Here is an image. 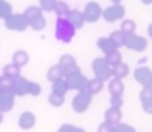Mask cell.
I'll return each mask as SVG.
<instances>
[{
	"mask_svg": "<svg viewBox=\"0 0 152 132\" xmlns=\"http://www.w3.org/2000/svg\"><path fill=\"white\" fill-rule=\"evenodd\" d=\"M76 28L75 26L68 20V18H58L55 24V37L56 40L68 44L72 42V39L75 37Z\"/></svg>",
	"mask_w": 152,
	"mask_h": 132,
	"instance_id": "6da1fadb",
	"label": "cell"
},
{
	"mask_svg": "<svg viewBox=\"0 0 152 132\" xmlns=\"http://www.w3.org/2000/svg\"><path fill=\"white\" fill-rule=\"evenodd\" d=\"M92 71L95 74V77L103 82H108L112 77V67L107 63L104 58H96L92 61Z\"/></svg>",
	"mask_w": 152,
	"mask_h": 132,
	"instance_id": "7a4b0ae2",
	"label": "cell"
},
{
	"mask_svg": "<svg viewBox=\"0 0 152 132\" xmlns=\"http://www.w3.org/2000/svg\"><path fill=\"white\" fill-rule=\"evenodd\" d=\"M4 26L10 31L23 32L29 27V21L24 16V13H12L4 20Z\"/></svg>",
	"mask_w": 152,
	"mask_h": 132,
	"instance_id": "3957f363",
	"label": "cell"
},
{
	"mask_svg": "<svg viewBox=\"0 0 152 132\" xmlns=\"http://www.w3.org/2000/svg\"><path fill=\"white\" fill-rule=\"evenodd\" d=\"M126 16V7L121 3H112L105 9H103V19L107 23H115V21L123 20Z\"/></svg>",
	"mask_w": 152,
	"mask_h": 132,
	"instance_id": "277c9868",
	"label": "cell"
},
{
	"mask_svg": "<svg viewBox=\"0 0 152 132\" xmlns=\"http://www.w3.org/2000/svg\"><path fill=\"white\" fill-rule=\"evenodd\" d=\"M92 93H89L88 91H80L75 95V98L72 99V109L76 114H84L87 109L89 108L92 103Z\"/></svg>",
	"mask_w": 152,
	"mask_h": 132,
	"instance_id": "5b68a950",
	"label": "cell"
},
{
	"mask_svg": "<svg viewBox=\"0 0 152 132\" xmlns=\"http://www.w3.org/2000/svg\"><path fill=\"white\" fill-rule=\"evenodd\" d=\"M83 15L86 19V23H96L100 18H103V8L99 3L88 1L84 7Z\"/></svg>",
	"mask_w": 152,
	"mask_h": 132,
	"instance_id": "8992f818",
	"label": "cell"
},
{
	"mask_svg": "<svg viewBox=\"0 0 152 132\" xmlns=\"http://www.w3.org/2000/svg\"><path fill=\"white\" fill-rule=\"evenodd\" d=\"M124 47L129 51H135V52H143L147 50L148 47V42L144 36L140 35L132 34V35H127L126 39V45Z\"/></svg>",
	"mask_w": 152,
	"mask_h": 132,
	"instance_id": "52a82bcc",
	"label": "cell"
},
{
	"mask_svg": "<svg viewBox=\"0 0 152 132\" xmlns=\"http://www.w3.org/2000/svg\"><path fill=\"white\" fill-rule=\"evenodd\" d=\"M58 64L63 68L64 76H69V75L76 74V72H81L80 68H79V66H77L76 59L72 55H69V53H66V55L60 56Z\"/></svg>",
	"mask_w": 152,
	"mask_h": 132,
	"instance_id": "ba28073f",
	"label": "cell"
},
{
	"mask_svg": "<svg viewBox=\"0 0 152 132\" xmlns=\"http://www.w3.org/2000/svg\"><path fill=\"white\" fill-rule=\"evenodd\" d=\"M134 79L142 85L143 88L152 90V69L148 67H137L134 71Z\"/></svg>",
	"mask_w": 152,
	"mask_h": 132,
	"instance_id": "9c48e42d",
	"label": "cell"
},
{
	"mask_svg": "<svg viewBox=\"0 0 152 132\" xmlns=\"http://www.w3.org/2000/svg\"><path fill=\"white\" fill-rule=\"evenodd\" d=\"M66 80H67V84H68L69 90L77 91V92L87 90L88 79L81 72H76V74H72L69 76H66Z\"/></svg>",
	"mask_w": 152,
	"mask_h": 132,
	"instance_id": "30bf717a",
	"label": "cell"
},
{
	"mask_svg": "<svg viewBox=\"0 0 152 132\" xmlns=\"http://www.w3.org/2000/svg\"><path fill=\"white\" fill-rule=\"evenodd\" d=\"M15 92L13 90H0V112H10L15 106Z\"/></svg>",
	"mask_w": 152,
	"mask_h": 132,
	"instance_id": "8fae6325",
	"label": "cell"
},
{
	"mask_svg": "<svg viewBox=\"0 0 152 132\" xmlns=\"http://www.w3.org/2000/svg\"><path fill=\"white\" fill-rule=\"evenodd\" d=\"M139 100L143 111L148 115H152V90L151 88H142L139 93Z\"/></svg>",
	"mask_w": 152,
	"mask_h": 132,
	"instance_id": "7c38bea8",
	"label": "cell"
},
{
	"mask_svg": "<svg viewBox=\"0 0 152 132\" xmlns=\"http://www.w3.org/2000/svg\"><path fill=\"white\" fill-rule=\"evenodd\" d=\"M36 124V116H35L34 112L31 111H24L23 114L19 116V120H18V125L24 131H28L31 128L35 127Z\"/></svg>",
	"mask_w": 152,
	"mask_h": 132,
	"instance_id": "4fadbf2b",
	"label": "cell"
},
{
	"mask_svg": "<svg viewBox=\"0 0 152 132\" xmlns=\"http://www.w3.org/2000/svg\"><path fill=\"white\" fill-rule=\"evenodd\" d=\"M29 80L26 79L24 76H19L13 80V92H15L16 96H26L28 95L29 91Z\"/></svg>",
	"mask_w": 152,
	"mask_h": 132,
	"instance_id": "5bb4252c",
	"label": "cell"
},
{
	"mask_svg": "<svg viewBox=\"0 0 152 132\" xmlns=\"http://www.w3.org/2000/svg\"><path fill=\"white\" fill-rule=\"evenodd\" d=\"M121 117H123V112H121L120 108H116V107H110L104 114L105 122L111 123V124H113V125H116L118 123H120Z\"/></svg>",
	"mask_w": 152,
	"mask_h": 132,
	"instance_id": "9a60e30c",
	"label": "cell"
},
{
	"mask_svg": "<svg viewBox=\"0 0 152 132\" xmlns=\"http://www.w3.org/2000/svg\"><path fill=\"white\" fill-rule=\"evenodd\" d=\"M67 18H68V20L75 26V28H76V29H81V28L84 27V24H86V19H84L83 11L71 9Z\"/></svg>",
	"mask_w": 152,
	"mask_h": 132,
	"instance_id": "2e32d148",
	"label": "cell"
},
{
	"mask_svg": "<svg viewBox=\"0 0 152 132\" xmlns=\"http://www.w3.org/2000/svg\"><path fill=\"white\" fill-rule=\"evenodd\" d=\"M124 90H126L124 83H123V80H120V79H115V77H113V79H111L110 83H108V91H110L111 95L123 96Z\"/></svg>",
	"mask_w": 152,
	"mask_h": 132,
	"instance_id": "e0dca14e",
	"label": "cell"
},
{
	"mask_svg": "<svg viewBox=\"0 0 152 132\" xmlns=\"http://www.w3.org/2000/svg\"><path fill=\"white\" fill-rule=\"evenodd\" d=\"M129 75V67L128 64L126 63H119L116 64V66H112V77H115V79H126L127 76Z\"/></svg>",
	"mask_w": 152,
	"mask_h": 132,
	"instance_id": "ac0fdd59",
	"label": "cell"
},
{
	"mask_svg": "<svg viewBox=\"0 0 152 132\" xmlns=\"http://www.w3.org/2000/svg\"><path fill=\"white\" fill-rule=\"evenodd\" d=\"M28 61H29V55H28V52L24 50H18L12 55V63L16 64L18 67H20V68L27 66Z\"/></svg>",
	"mask_w": 152,
	"mask_h": 132,
	"instance_id": "d6986e66",
	"label": "cell"
},
{
	"mask_svg": "<svg viewBox=\"0 0 152 132\" xmlns=\"http://www.w3.org/2000/svg\"><path fill=\"white\" fill-rule=\"evenodd\" d=\"M96 44H97V47H99V50L102 51L104 55L105 53H108V52H111V51H113V50H118L116 45L112 43V40L110 39V36L108 37H105V36L99 37L97 42H96Z\"/></svg>",
	"mask_w": 152,
	"mask_h": 132,
	"instance_id": "ffe728a7",
	"label": "cell"
},
{
	"mask_svg": "<svg viewBox=\"0 0 152 132\" xmlns=\"http://www.w3.org/2000/svg\"><path fill=\"white\" fill-rule=\"evenodd\" d=\"M103 88H104V82L97 77H94V79H88V84H87V91L92 95H96V93L102 92Z\"/></svg>",
	"mask_w": 152,
	"mask_h": 132,
	"instance_id": "44dd1931",
	"label": "cell"
},
{
	"mask_svg": "<svg viewBox=\"0 0 152 132\" xmlns=\"http://www.w3.org/2000/svg\"><path fill=\"white\" fill-rule=\"evenodd\" d=\"M63 77H66V76H64L63 68H61L59 64H55V66H52L47 71V79L50 80L51 83L56 82V80H59V79H63Z\"/></svg>",
	"mask_w": 152,
	"mask_h": 132,
	"instance_id": "7402d4cb",
	"label": "cell"
},
{
	"mask_svg": "<svg viewBox=\"0 0 152 132\" xmlns=\"http://www.w3.org/2000/svg\"><path fill=\"white\" fill-rule=\"evenodd\" d=\"M110 39L112 40V43L116 45V48H121L126 45V39H127V35L124 34L123 31H120V29H118V31H113L111 32L110 35Z\"/></svg>",
	"mask_w": 152,
	"mask_h": 132,
	"instance_id": "603a6c76",
	"label": "cell"
},
{
	"mask_svg": "<svg viewBox=\"0 0 152 132\" xmlns=\"http://www.w3.org/2000/svg\"><path fill=\"white\" fill-rule=\"evenodd\" d=\"M68 91H69V88H68V84H67L66 77L59 79V80H56V82L52 83V92L66 96V93L68 92Z\"/></svg>",
	"mask_w": 152,
	"mask_h": 132,
	"instance_id": "cb8c5ba5",
	"label": "cell"
},
{
	"mask_svg": "<svg viewBox=\"0 0 152 132\" xmlns=\"http://www.w3.org/2000/svg\"><path fill=\"white\" fill-rule=\"evenodd\" d=\"M69 11H71L69 5L63 0H58L55 4V8H53V12L58 15V18H67Z\"/></svg>",
	"mask_w": 152,
	"mask_h": 132,
	"instance_id": "d4e9b609",
	"label": "cell"
},
{
	"mask_svg": "<svg viewBox=\"0 0 152 132\" xmlns=\"http://www.w3.org/2000/svg\"><path fill=\"white\" fill-rule=\"evenodd\" d=\"M43 12H44V11H43L39 5H29V7H27L26 9H24L23 13H24V16L28 19V21H31V20H34V19L39 18V16H42Z\"/></svg>",
	"mask_w": 152,
	"mask_h": 132,
	"instance_id": "484cf974",
	"label": "cell"
},
{
	"mask_svg": "<svg viewBox=\"0 0 152 132\" xmlns=\"http://www.w3.org/2000/svg\"><path fill=\"white\" fill-rule=\"evenodd\" d=\"M104 59L107 60V63L110 64L111 67L116 66V64H119V63L123 61V56H121V52L119 50H113V51H111V52L105 53Z\"/></svg>",
	"mask_w": 152,
	"mask_h": 132,
	"instance_id": "4316f807",
	"label": "cell"
},
{
	"mask_svg": "<svg viewBox=\"0 0 152 132\" xmlns=\"http://www.w3.org/2000/svg\"><path fill=\"white\" fill-rule=\"evenodd\" d=\"M120 31H123L126 35H132L136 32V23L132 19H123L120 23Z\"/></svg>",
	"mask_w": 152,
	"mask_h": 132,
	"instance_id": "83f0119b",
	"label": "cell"
},
{
	"mask_svg": "<svg viewBox=\"0 0 152 132\" xmlns=\"http://www.w3.org/2000/svg\"><path fill=\"white\" fill-rule=\"evenodd\" d=\"M20 69H21L20 67L11 63V64H7V66L3 68V75L11 77V79H16V77L20 76Z\"/></svg>",
	"mask_w": 152,
	"mask_h": 132,
	"instance_id": "f1b7e54d",
	"label": "cell"
},
{
	"mask_svg": "<svg viewBox=\"0 0 152 132\" xmlns=\"http://www.w3.org/2000/svg\"><path fill=\"white\" fill-rule=\"evenodd\" d=\"M12 4L7 0H0V19L5 20L8 16L12 15Z\"/></svg>",
	"mask_w": 152,
	"mask_h": 132,
	"instance_id": "f546056e",
	"label": "cell"
},
{
	"mask_svg": "<svg viewBox=\"0 0 152 132\" xmlns=\"http://www.w3.org/2000/svg\"><path fill=\"white\" fill-rule=\"evenodd\" d=\"M64 101H66V98H64V95H59V93L51 92L50 96H48V103H50L52 107H55V108H59V107H61L64 104Z\"/></svg>",
	"mask_w": 152,
	"mask_h": 132,
	"instance_id": "4dcf8cb0",
	"label": "cell"
},
{
	"mask_svg": "<svg viewBox=\"0 0 152 132\" xmlns=\"http://www.w3.org/2000/svg\"><path fill=\"white\" fill-rule=\"evenodd\" d=\"M45 26H47V20H45L44 15H42V16H39V18L29 21V27H31L34 31H42V29L45 28Z\"/></svg>",
	"mask_w": 152,
	"mask_h": 132,
	"instance_id": "1f68e13d",
	"label": "cell"
},
{
	"mask_svg": "<svg viewBox=\"0 0 152 132\" xmlns=\"http://www.w3.org/2000/svg\"><path fill=\"white\" fill-rule=\"evenodd\" d=\"M58 0H39V7L44 12H53V8Z\"/></svg>",
	"mask_w": 152,
	"mask_h": 132,
	"instance_id": "d6a6232c",
	"label": "cell"
},
{
	"mask_svg": "<svg viewBox=\"0 0 152 132\" xmlns=\"http://www.w3.org/2000/svg\"><path fill=\"white\" fill-rule=\"evenodd\" d=\"M13 80L8 76H0V90H13Z\"/></svg>",
	"mask_w": 152,
	"mask_h": 132,
	"instance_id": "836d02e7",
	"label": "cell"
},
{
	"mask_svg": "<svg viewBox=\"0 0 152 132\" xmlns=\"http://www.w3.org/2000/svg\"><path fill=\"white\" fill-rule=\"evenodd\" d=\"M113 132H136V130H135L132 125L120 122V123H118V124L115 125V130H113Z\"/></svg>",
	"mask_w": 152,
	"mask_h": 132,
	"instance_id": "e575fe53",
	"label": "cell"
},
{
	"mask_svg": "<svg viewBox=\"0 0 152 132\" xmlns=\"http://www.w3.org/2000/svg\"><path fill=\"white\" fill-rule=\"evenodd\" d=\"M42 93V85L36 82H31L29 83V91H28V95L31 96H39Z\"/></svg>",
	"mask_w": 152,
	"mask_h": 132,
	"instance_id": "d590c367",
	"label": "cell"
},
{
	"mask_svg": "<svg viewBox=\"0 0 152 132\" xmlns=\"http://www.w3.org/2000/svg\"><path fill=\"white\" fill-rule=\"evenodd\" d=\"M110 103H111V107H116V108H121V107H123V104H124V101H123V98H121V96L111 95Z\"/></svg>",
	"mask_w": 152,
	"mask_h": 132,
	"instance_id": "8d00e7d4",
	"label": "cell"
},
{
	"mask_svg": "<svg viewBox=\"0 0 152 132\" xmlns=\"http://www.w3.org/2000/svg\"><path fill=\"white\" fill-rule=\"evenodd\" d=\"M113 130H115V125L104 120V122H103L102 124L99 125V128H97V132H113Z\"/></svg>",
	"mask_w": 152,
	"mask_h": 132,
	"instance_id": "74e56055",
	"label": "cell"
},
{
	"mask_svg": "<svg viewBox=\"0 0 152 132\" xmlns=\"http://www.w3.org/2000/svg\"><path fill=\"white\" fill-rule=\"evenodd\" d=\"M72 128H74V125L69 124V123H66V124H63V125H60V127H59L58 132H71Z\"/></svg>",
	"mask_w": 152,
	"mask_h": 132,
	"instance_id": "f35d334b",
	"label": "cell"
},
{
	"mask_svg": "<svg viewBox=\"0 0 152 132\" xmlns=\"http://www.w3.org/2000/svg\"><path fill=\"white\" fill-rule=\"evenodd\" d=\"M147 34H148V36L152 39V23L148 26V28H147Z\"/></svg>",
	"mask_w": 152,
	"mask_h": 132,
	"instance_id": "ab89813d",
	"label": "cell"
},
{
	"mask_svg": "<svg viewBox=\"0 0 152 132\" xmlns=\"http://www.w3.org/2000/svg\"><path fill=\"white\" fill-rule=\"evenodd\" d=\"M71 132H86L83 130V128H80V127H75L74 125V128H72V131Z\"/></svg>",
	"mask_w": 152,
	"mask_h": 132,
	"instance_id": "60d3db41",
	"label": "cell"
},
{
	"mask_svg": "<svg viewBox=\"0 0 152 132\" xmlns=\"http://www.w3.org/2000/svg\"><path fill=\"white\" fill-rule=\"evenodd\" d=\"M140 1H142L143 4H145V5H150V4H152V0H140Z\"/></svg>",
	"mask_w": 152,
	"mask_h": 132,
	"instance_id": "b9f144b4",
	"label": "cell"
},
{
	"mask_svg": "<svg viewBox=\"0 0 152 132\" xmlns=\"http://www.w3.org/2000/svg\"><path fill=\"white\" fill-rule=\"evenodd\" d=\"M3 120H4V114H3V112H0V124L3 123Z\"/></svg>",
	"mask_w": 152,
	"mask_h": 132,
	"instance_id": "7bdbcfd3",
	"label": "cell"
},
{
	"mask_svg": "<svg viewBox=\"0 0 152 132\" xmlns=\"http://www.w3.org/2000/svg\"><path fill=\"white\" fill-rule=\"evenodd\" d=\"M111 1H112V3H120L121 0H111Z\"/></svg>",
	"mask_w": 152,
	"mask_h": 132,
	"instance_id": "ee69618b",
	"label": "cell"
}]
</instances>
